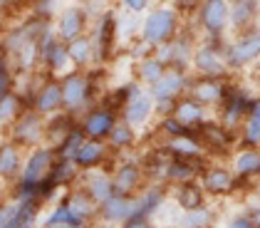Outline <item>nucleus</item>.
Instances as JSON below:
<instances>
[{
    "label": "nucleus",
    "instance_id": "nucleus-1",
    "mask_svg": "<svg viewBox=\"0 0 260 228\" xmlns=\"http://www.w3.org/2000/svg\"><path fill=\"white\" fill-rule=\"evenodd\" d=\"M60 82H62V109L75 114L77 119L92 104H97L102 100L94 82H92V77L84 70H72V72L62 75Z\"/></svg>",
    "mask_w": 260,
    "mask_h": 228
},
{
    "label": "nucleus",
    "instance_id": "nucleus-2",
    "mask_svg": "<svg viewBox=\"0 0 260 228\" xmlns=\"http://www.w3.org/2000/svg\"><path fill=\"white\" fill-rule=\"evenodd\" d=\"M191 132L211 159H228L238 149V132L228 129L218 117H208L203 124L193 126Z\"/></svg>",
    "mask_w": 260,
    "mask_h": 228
},
{
    "label": "nucleus",
    "instance_id": "nucleus-3",
    "mask_svg": "<svg viewBox=\"0 0 260 228\" xmlns=\"http://www.w3.org/2000/svg\"><path fill=\"white\" fill-rule=\"evenodd\" d=\"M176 35H179V10L174 5H159L141 18L139 38L154 47L174 40Z\"/></svg>",
    "mask_w": 260,
    "mask_h": 228
},
{
    "label": "nucleus",
    "instance_id": "nucleus-4",
    "mask_svg": "<svg viewBox=\"0 0 260 228\" xmlns=\"http://www.w3.org/2000/svg\"><path fill=\"white\" fill-rule=\"evenodd\" d=\"M258 97H253L243 84H236V82L228 80V84H225V94H223V102H220L213 112H216V117H218L228 129L238 132L240 126H243V122H245V117H248V112H250V107L255 104Z\"/></svg>",
    "mask_w": 260,
    "mask_h": 228
},
{
    "label": "nucleus",
    "instance_id": "nucleus-5",
    "mask_svg": "<svg viewBox=\"0 0 260 228\" xmlns=\"http://www.w3.org/2000/svg\"><path fill=\"white\" fill-rule=\"evenodd\" d=\"M8 139L22 146L25 151L45 144V139H47V117H42L32 107L22 109L20 117L8 126Z\"/></svg>",
    "mask_w": 260,
    "mask_h": 228
},
{
    "label": "nucleus",
    "instance_id": "nucleus-6",
    "mask_svg": "<svg viewBox=\"0 0 260 228\" xmlns=\"http://www.w3.org/2000/svg\"><path fill=\"white\" fill-rule=\"evenodd\" d=\"M40 70L47 77H62L75 70L67 55V42H62L52 27L40 35Z\"/></svg>",
    "mask_w": 260,
    "mask_h": 228
},
{
    "label": "nucleus",
    "instance_id": "nucleus-7",
    "mask_svg": "<svg viewBox=\"0 0 260 228\" xmlns=\"http://www.w3.org/2000/svg\"><path fill=\"white\" fill-rule=\"evenodd\" d=\"M223 47L216 40H206L203 45H199L193 50V60H191V70L199 77H216V80H228L231 67L225 62Z\"/></svg>",
    "mask_w": 260,
    "mask_h": 228
},
{
    "label": "nucleus",
    "instance_id": "nucleus-8",
    "mask_svg": "<svg viewBox=\"0 0 260 228\" xmlns=\"http://www.w3.org/2000/svg\"><path fill=\"white\" fill-rule=\"evenodd\" d=\"M225 62L231 72H240L245 67H255L260 60V30H245L238 32V38L223 47Z\"/></svg>",
    "mask_w": 260,
    "mask_h": 228
},
{
    "label": "nucleus",
    "instance_id": "nucleus-9",
    "mask_svg": "<svg viewBox=\"0 0 260 228\" xmlns=\"http://www.w3.org/2000/svg\"><path fill=\"white\" fill-rule=\"evenodd\" d=\"M236 171L233 166L228 164L225 159H211L206 171L201 174V184L206 188V196L213 199V201H220V199H228L233 196V188H236Z\"/></svg>",
    "mask_w": 260,
    "mask_h": 228
},
{
    "label": "nucleus",
    "instance_id": "nucleus-10",
    "mask_svg": "<svg viewBox=\"0 0 260 228\" xmlns=\"http://www.w3.org/2000/svg\"><path fill=\"white\" fill-rule=\"evenodd\" d=\"M199 25L206 32V40H223L231 27V0H201Z\"/></svg>",
    "mask_w": 260,
    "mask_h": 228
},
{
    "label": "nucleus",
    "instance_id": "nucleus-11",
    "mask_svg": "<svg viewBox=\"0 0 260 228\" xmlns=\"http://www.w3.org/2000/svg\"><path fill=\"white\" fill-rule=\"evenodd\" d=\"M112 184H114V193H121V196H137L141 188L149 184L139 156H132V159L117 156V164L112 169Z\"/></svg>",
    "mask_w": 260,
    "mask_h": 228
},
{
    "label": "nucleus",
    "instance_id": "nucleus-12",
    "mask_svg": "<svg viewBox=\"0 0 260 228\" xmlns=\"http://www.w3.org/2000/svg\"><path fill=\"white\" fill-rule=\"evenodd\" d=\"M119 117L124 122H129L134 129H144V126L151 124L156 119V100H154L151 89L149 87H141L139 92H134L126 100V104L121 107Z\"/></svg>",
    "mask_w": 260,
    "mask_h": 228
},
{
    "label": "nucleus",
    "instance_id": "nucleus-13",
    "mask_svg": "<svg viewBox=\"0 0 260 228\" xmlns=\"http://www.w3.org/2000/svg\"><path fill=\"white\" fill-rule=\"evenodd\" d=\"M89 38H92V45H94V62L104 64L114 55V45L119 40L114 10H104V13H102L97 25H94V32H92Z\"/></svg>",
    "mask_w": 260,
    "mask_h": 228
},
{
    "label": "nucleus",
    "instance_id": "nucleus-14",
    "mask_svg": "<svg viewBox=\"0 0 260 228\" xmlns=\"http://www.w3.org/2000/svg\"><path fill=\"white\" fill-rule=\"evenodd\" d=\"M117 122H119V112L107 107L104 102L92 104L80 117V126L84 129V134L92 137V139H104V142H107L109 132L114 129Z\"/></svg>",
    "mask_w": 260,
    "mask_h": 228
},
{
    "label": "nucleus",
    "instance_id": "nucleus-15",
    "mask_svg": "<svg viewBox=\"0 0 260 228\" xmlns=\"http://www.w3.org/2000/svg\"><path fill=\"white\" fill-rule=\"evenodd\" d=\"M30 107H32L35 112H40L42 117H52V114L62 112V82H60V77H47V75H42L40 82L35 84Z\"/></svg>",
    "mask_w": 260,
    "mask_h": 228
},
{
    "label": "nucleus",
    "instance_id": "nucleus-16",
    "mask_svg": "<svg viewBox=\"0 0 260 228\" xmlns=\"http://www.w3.org/2000/svg\"><path fill=\"white\" fill-rule=\"evenodd\" d=\"M114 159H117V154L109 149V144L104 139L87 137L72 161L80 166V171H94V169H104L107 171V161H114Z\"/></svg>",
    "mask_w": 260,
    "mask_h": 228
},
{
    "label": "nucleus",
    "instance_id": "nucleus-17",
    "mask_svg": "<svg viewBox=\"0 0 260 228\" xmlns=\"http://www.w3.org/2000/svg\"><path fill=\"white\" fill-rule=\"evenodd\" d=\"M87 25H89V15L87 10L80 5H70V8H62L57 22H55V32L62 42H72L87 35Z\"/></svg>",
    "mask_w": 260,
    "mask_h": 228
},
{
    "label": "nucleus",
    "instance_id": "nucleus-18",
    "mask_svg": "<svg viewBox=\"0 0 260 228\" xmlns=\"http://www.w3.org/2000/svg\"><path fill=\"white\" fill-rule=\"evenodd\" d=\"M225 84L228 80H216V77H199V75H191L188 80V92L193 100H199L201 104H206L208 109H216L223 102V94H225Z\"/></svg>",
    "mask_w": 260,
    "mask_h": 228
},
{
    "label": "nucleus",
    "instance_id": "nucleus-19",
    "mask_svg": "<svg viewBox=\"0 0 260 228\" xmlns=\"http://www.w3.org/2000/svg\"><path fill=\"white\" fill-rule=\"evenodd\" d=\"M188 80L191 75L186 70H176V67H169L164 72L159 82H154L149 89L154 94V100H181L186 92H188Z\"/></svg>",
    "mask_w": 260,
    "mask_h": 228
},
{
    "label": "nucleus",
    "instance_id": "nucleus-20",
    "mask_svg": "<svg viewBox=\"0 0 260 228\" xmlns=\"http://www.w3.org/2000/svg\"><path fill=\"white\" fill-rule=\"evenodd\" d=\"M169 199L174 201V206L179 211H193V208L206 206L211 199L206 196V188L199 179L196 181H186V184H174L169 186Z\"/></svg>",
    "mask_w": 260,
    "mask_h": 228
},
{
    "label": "nucleus",
    "instance_id": "nucleus-21",
    "mask_svg": "<svg viewBox=\"0 0 260 228\" xmlns=\"http://www.w3.org/2000/svg\"><path fill=\"white\" fill-rule=\"evenodd\" d=\"M25 149L18 146L15 142L5 139L0 144V184H13L20 179V171H22V164H25Z\"/></svg>",
    "mask_w": 260,
    "mask_h": 228
},
{
    "label": "nucleus",
    "instance_id": "nucleus-22",
    "mask_svg": "<svg viewBox=\"0 0 260 228\" xmlns=\"http://www.w3.org/2000/svg\"><path fill=\"white\" fill-rule=\"evenodd\" d=\"M137 213V196H121V193H114L109 196L104 204L100 206V216L97 221H104V223H112V226H121L129 216Z\"/></svg>",
    "mask_w": 260,
    "mask_h": 228
},
{
    "label": "nucleus",
    "instance_id": "nucleus-23",
    "mask_svg": "<svg viewBox=\"0 0 260 228\" xmlns=\"http://www.w3.org/2000/svg\"><path fill=\"white\" fill-rule=\"evenodd\" d=\"M84 191H87V196L102 206L109 196H114V184H112V174L109 171H104V169H94V171H82L80 181H77Z\"/></svg>",
    "mask_w": 260,
    "mask_h": 228
},
{
    "label": "nucleus",
    "instance_id": "nucleus-24",
    "mask_svg": "<svg viewBox=\"0 0 260 228\" xmlns=\"http://www.w3.org/2000/svg\"><path fill=\"white\" fill-rule=\"evenodd\" d=\"M62 199H64V204L72 208V213L75 216H80L82 221L87 223V226H92L94 221H97V216H100V206L87 196V191L77 184V186L67 188L64 193H62Z\"/></svg>",
    "mask_w": 260,
    "mask_h": 228
},
{
    "label": "nucleus",
    "instance_id": "nucleus-25",
    "mask_svg": "<svg viewBox=\"0 0 260 228\" xmlns=\"http://www.w3.org/2000/svg\"><path fill=\"white\" fill-rule=\"evenodd\" d=\"M169 204V186L164 184H146L137 193V213L156 218L159 211Z\"/></svg>",
    "mask_w": 260,
    "mask_h": 228
},
{
    "label": "nucleus",
    "instance_id": "nucleus-26",
    "mask_svg": "<svg viewBox=\"0 0 260 228\" xmlns=\"http://www.w3.org/2000/svg\"><path fill=\"white\" fill-rule=\"evenodd\" d=\"M231 166L240 179L260 181V146H238L231 156Z\"/></svg>",
    "mask_w": 260,
    "mask_h": 228
},
{
    "label": "nucleus",
    "instance_id": "nucleus-27",
    "mask_svg": "<svg viewBox=\"0 0 260 228\" xmlns=\"http://www.w3.org/2000/svg\"><path fill=\"white\" fill-rule=\"evenodd\" d=\"M211 112H213V109H208L206 104H201L199 100H193L191 94H183L179 102H176V109H174L176 119H179L181 124H186L188 129L203 124V122L211 117Z\"/></svg>",
    "mask_w": 260,
    "mask_h": 228
},
{
    "label": "nucleus",
    "instance_id": "nucleus-28",
    "mask_svg": "<svg viewBox=\"0 0 260 228\" xmlns=\"http://www.w3.org/2000/svg\"><path fill=\"white\" fill-rule=\"evenodd\" d=\"M80 176H82L80 166L75 164L72 159H62V156H57V159H55V164H52L50 174H47V179H50V181H52L57 188H62V191L77 186Z\"/></svg>",
    "mask_w": 260,
    "mask_h": 228
},
{
    "label": "nucleus",
    "instance_id": "nucleus-29",
    "mask_svg": "<svg viewBox=\"0 0 260 228\" xmlns=\"http://www.w3.org/2000/svg\"><path fill=\"white\" fill-rule=\"evenodd\" d=\"M137 142H139V129H134L129 122H124L121 117H119V122L114 124V129L109 132V137H107V144H109V149L114 154L132 151L137 146Z\"/></svg>",
    "mask_w": 260,
    "mask_h": 228
},
{
    "label": "nucleus",
    "instance_id": "nucleus-30",
    "mask_svg": "<svg viewBox=\"0 0 260 228\" xmlns=\"http://www.w3.org/2000/svg\"><path fill=\"white\" fill-rule=\"evenodd\" d=\"M213 223H218V211L211 204L193 208V211H179V216H176L179 228H211Z\"/></svg>",
    "mask_w": 260,
    "mask_h": 228
},
{
    "label": "nucleus",
    "instance_id": "nucleus-31",
    "mask_svg": "<svg viewBox=\"0 0 260 228\" xmlns=\"http://www.w3.org/2000/svg\"><path fill=\"white\" fill-rule=\"evenodd\" d=\"M67 55H70V62L75 70H89L94 62V45L89 35H82L77 40L67 42Z\"/></svg>",
    "mask_w": 260,
    "mask_h": 228
},
{
    "label": "nucleus",
    "instance_id": "nucleus-32",
    "mask_svg": "<svg viewBox=\"0 0 260 228\" xmlns=\"http://www.w3.org/2000/svg\"><path fill=\"white\" fill-rule=\"evenodd\" d=\"M80 124V119L75 117V114H70V112H57V114H52V117H47V139H45V144L50 146H57L70 134V129L72 126Z\"/></svg>",
    "mask_w": 260,
    "mask_h": 228
},
{
    "label": "nucleus",
    "instance_id": "nucleus-33",
    "mask_svg": "<svg viewBox=\"0 0 260 228\" xmlns=\"http://www.w3.org/2000/svg\"><path fill=\"white\" fill-rule=\"evenodd\" d=\"M164 149L171 154V156H183V159H193V156H203L206 149L201 146V142L191 134H183V137H174V139H166ZM208 156V154H206Z\"/></svg>",
    "mask_w": 260,
    "mask_h": 228
},
{
    "label": "nucleus",
    "instance_id": "nucleus-34",
    "mask_svg": "<svg viewBox=\"0 0 260 228\" xmlns=\"http://www.w3.org/2000/svg\"><path fill=\"white\" fill-rule=\"evenodd\" d=\"M169 70V64L161 62L156 55H149V57H144L137 62L134 67V80H139L144 87H151L154 82H159L161 77H164V72Z\"/></svg>",
    "mask_w": 260,
    "mask_h": 228
},
{
    "label": "nucleus",
    "instance_id": "nucleus-35",
    "mask_svg": "<svg viewBox=\"0 0 260 228\" xmlns=\"http://www.w3.org/2000/svg\"><path fill=\"white\" fill-rule=\"evenodd\" d=\"M238 146H260V97L238 129Z\"/></svg>",
    "mask_w": 260,
    "mask_h": 228
},
{
    "label": "nucleus",
    "instance_id": "nucleus-36",
    "mask_svg": "<svg viewBox=\"0 0 260 228\" xmlns=\"http://www.w3.org/2000/svg\"><path fill=\"white\" fill-rule=\"evenodd\" d=\"M42 223H64V226H72V228H89L80 216H75V213H72V208L64 204V199H62V196L52 204V206H50L47 216L42 218Z\"/></svg>",
    "mask_w": 260,
    "mask_h": 228
},
{
    "label": "nucleus",
    "instance_id": "nucleus-37",
    "mask_svg": "<svg viewBox=\"0 0 260 228\" xmlns=\"http://www.w3.org/2000/svg\"><path fill=\"white\" fill-rule=\"evenodd\" d=\"M255 3H231V27L245 32V30H253V22H255Z\"/></svg>",
    "mask_w": 260,
    "mask_h": 228
},
{
    "label": "nucleus",
    "instance_id": "nucleus-38",
    "mask_svg": "<svg viewBox=\"0 0 260 228\" xmlns=\"http://www.w3.org/2000/svg\"><path fill=\"white\" fill-rule=\"evenodd\" d=\"M22 109H27V104L20 92H13L5 100H0V129H8L22 114Z\"/></svg>",
    "mask_w": 260,
    "mask_h": 228
},
{
    "label": "nucleus",
    "instance_id": "nucleus-39",
    "mask_svg": "<svg viewBox=\"0 0 260 228\" xmlns=\"http://www.w3.org/2000/svg\"><path fill=\"white\" fill-rule=\"evenodd\" d=\"M144 84L139 82V80H132V82H124L119 84L117 89H112V92H107V94H102L100 102H104L107 107H112V109H117V112H121V107L126 104V100L134 94V92H139Z\"/></svg>",
    "mask_w": 260,
    "mask_h": 228
},
{
    "label": "nucleus",
    "instance_id": "nucleus-40",
    "mask_svg": "<svg viewBox=\"0 0 260 228\" xmlns=\"http://www.w3.org/2000/svg\"><path fill=\"white\" fill-rule=\"evenodd\" d=\"M15 89H18V72L13 67V60L0 50V100H5Z\"/></svg>",
    "mask_w": 260,
    "mask_h": 228
},
{
    "label": "nucleus",
    "instance_id": "nucleus-41",
    "mask_svg": "<svg viewBox=\"0 0 260 228\" xmlns=\"http://www.w3.org/2000/svg\"><path fill=\"white\" fill-rule=\"evenodd\" d=\"M87 139V134H84V129H82L80 124L72 126L70 129V134L62 139L60 144L55 146V151H57V156H62V159H75V154L80 151L82 142Z\"/></svg>",
    "mask_w": 260,
    "mask_h": 228
},
{
    "label": "nucleus",
    "instance_id": "nucleus-42",
    "mask_svg": "<svg viewBox=\"0 0 260 228\" xmlns=\"http://www.w3.org/2000/svg\"><path fill=\"white\" fill-rule=\"evenodd\" d=\"M139 30H141V18L137 13L126 10L121 18H117V35H119V40L132 42L134 38H139Z\"/></svg>",
    "mask_w": 260,
    "mask_h": 228
},
{
    "label": "nucleus",
    "instance_id": "nucleus-43",
    "mask_svg": "<svg viewBox=\"0 0 260 228\" xmlns=\"http://www.w3.org/2000/svg\"><path fill=\"white\" fill-rule=\"evenodd\" d=\"M156 134H161L164 139H174V137H183V134H191V129L186 124H181L176 119V114H166V117H156Z\"/></svg>",
    "mask_w": 260,
    "mask_h": 228
},
{
    "label": "nucleus",
    "instance_id": "nucleus-44",
    "mask_svg": "<svg viewBox=\"0 0 260 228\" xmlns=\"http://www.w3.org/2000/svg\"><path fill=\"white\" fill-rule=\"evenodd\" d=\"M126 47H129V55L139 62V60H144V57H149V55H154V45H149L146 40H141V38H134L132 42H126Z\"/></svg>",
    "mask_w": 260,
    "mask_h": 228
},
{
    "label": "nucleus",
    "instance_id": "nucleus-45",
    "mask_svg": "<svg viewBox=\"0 0 260 228\" xmlns=\"http://www.w3.org/2000/svg\"><path fill=\"white\" fill-rule=\"evenodd\" d=\"M119 228H156L154 223V218L151 216H144V213H134V216H129Z\"/></svg>",
    "mask_w": 260,
    "mask_h": 228
},
{
    "label": "nucleus",
    "instance_id": "nucleus-46",
    "mask_svg": "<svg viewBox=\"0 0 260 228\" xmlns=\"http://www.w3.org/2000/svg\"><path fill=\"white\" fill-rule=\"evenodd\" d=\"M225 228H255V223L248 218V213L243 211V213H236V216H231L228 218V223H225Z\"/></svg>",
    "mask_w": 260,
    "mask_h": 228
},
{
    "label": "nucleus",
    "instance_id": "nucleus-47",
    "mask_svg": "<svg viewBox=\"0 0 260 228\" xmlns=\"http://www.w3.org/2000/svg\"><path fill=\"white\" fill-rule=\"evenodd\" d=\"M121 5H124V10L141 15V13H144L149 5H151V0H121Z\"/></svg>",
    "mask_w": 260,
    "mask_h": 228
},
{
    "label": "nucleus",
    "instance_id": "nucleus-48",
    "mask_svg": "<svg viewBox=\"0 0 260 228\" xmlns=\"http://www.w3.org/2000/svg\"><path fill=\"white\" fill-rule=\"evenodd\" d=\"M179 100H156V117H166V114H174Z\"/></svg>",
    "mask_w": 260,
    "mask_h": 228
},
{
    "label": "nucleus",
    "instance_id": "nucleus-49",
    "mask_svg": "<svg viewBox=\"0 0 260 228\" xmlns=\"http://www.w3.org/2000/svg\"><path fill=\"white\" fill-rule=\"evenodd\" d=\"M245 213H248V218L255 223V228H260V201H258V204H253V206L245 208Z\"/></svg>",
    "mask_w": 260,
    "mask_h": 228
},
{
    "label": "nucleus",
    "instance_id": "nucleus-50",
    "mask_svg": "<svg viewBox=\"0 0 260 228\" xmlns=\"http://www.w3.org/2000/svg\"><path fill=\"white\" fill-rule=\"evenodd\" d=\"M179 8H193V5H199L201 0H174Z\"/></svg>",
    "mask_w": 260,
    "mask_h": 228
},
{
    "label": "nucleus",
    "instance_id": "nucleus-51",
    "mask_svg": "<svg viewBox=\"0 0 260 228\" xmlns=\"http://www.w3.org/2000/svg\"><path fill=\"white\" fill-rule=\"evenodd\" d=\"M20 0H0V10H10V8H15Z\"/></svg>",
    "mask_w": 260,
    "mask_h": 228
},
{
    "label": "nucleus",
    "instance_id": "nucleus-52",
    "mask_svg": "<svg viewBox=\"0 0 260 228\" xmlns=\"http://www.w3.org/2000/svg\"><path fill=\"white\" fill-rule=\"evenodd\" d=\"M89 228H119V226H112V223H104V221H94Z\"/></svg>",
    "mask_w": 260,
    "mask_h": 228
},
{
    "label": "nucleus",
    "instance_id": "nucleus-53",
    "mask_svg": "<svg viewBox=\"0 0 260 228\" xmlns=\"http://www.w3.org/2000/svg\"><path fill=\"white\" fill-rule=\"evenodd\" d=\"M18 228H40V223L38 221H22Z\"/></svg>",
    "mask_w": 260,
    "mask_h": 228
},
{
    "label": "nucleus",
    "instance_id": "nucleus-54",
    "mask_svg": "<svg viewBox=\"0 0 260 228\" xmlns=\"http://www.w3.org/2000/svg\"><path fill=\"white\" fill-rule=\"evenodd\" d=\"M40 228H72V226H64V223H40Z\"/></svg>",
    "mask_w": 260,
    "mask_h": 228
},
{
    "label": "nucleus",
    "instance_id": "nucleus-55",
    "mask_svg": "<svg viewBox=\"0 0 260 228\" xmlns=\"http://www.w3.org/2000/svg\"><path fill=\"white\" fill-rule=\"evenodd\" d=\"M231 3H258V0H231Z\"/></svg>",
    "mask_w": 260,
    "mask_h": 228
},
{
    "label": "nucleus",
    "instance_id": "nucleus-56",
    "mask_svg": "<svg viewBox=\"0 0 260 228\" xmlns=\"http://www.w3.org/2000/svg\"><path fill=\"white\" fill-rule=\"evenodd\" d=\"M156 228H179L176 223H169V226H156Z\"/></svg>",
    "mask_w": 260,
    "mask_h": 228
},
{
    "label": "nucleus",
    "instance_id": "nucleus-57",
    "mask_svg": "<svg viewBox=\"0 0 260 228\" xmlns=\"http://www.w3.org/2000/svg\"><path fill=\"white\" fill-rule=\"evenodd\" d=\"M5 139H8V137H5V134H3V129H0V144H3Z\"/></svg>",
    "mask_w": 260,
    "mask_h": 228
},
{
    "label": "nucleus",
    "instance_id": "nucleus-58",
    "mask_svg": "<svg viewBox=\"0 0 260 228\" xmlns=\"http://www.w3.org/2000/svg\"><path fill=\"white\" fill-rule=\"evenodd\" d=\"M75 3H77V5H87L89 0H75Z\"/></svg>",
    "mask_w": 260,
    "mask_h": 228
},
{
    "label": "nucleus",
    "instance_id": "nucleus-59",
    "mask_svg": "<svg viewBox=\"0 0 260 228\" xmlns=\"http://www.w3.org/2000/svg\"><path fill=\"white\" fill-rule=\"evenodd\" d=\"M258 201H260V186H258Z\"/></svg>",
    "mask_w": 260,
    "mask_h": 228
},
{
    "label": "nucleus",
    "instance_id": "nucleus-60",
    "mask_svg": "<svg viewBox=\"0 0 260 228\" xmlns=\"http://www.w3.org/2000/svg\"><path fill=\"white\" fill-rule=\"evenodd\" d=\"M211 228H218V223H213V226H211Z\"/></svg>",
    "mask_w": 260,
    "mask_h": 228
}]
</instances>
